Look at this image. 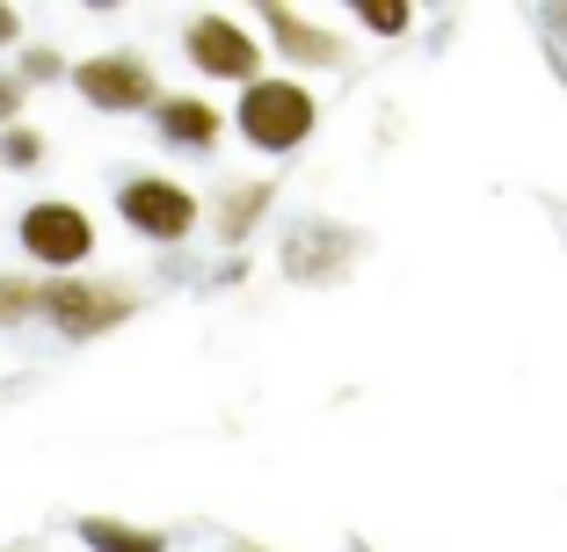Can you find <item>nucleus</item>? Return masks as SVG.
<instances>
[{
    "instance_id": "1",
    "label": "nucleus",
    "mask_w": 567,
    "mask_h": 552,
    "mask_svg": "<svg viewBox=\"0 0 567 552\" xmlns=\"http://www.w3.org/2000/svg\"><path fill=\"white\" fill-rule=\"evenodd\" d=\"M226 132H234L240 146H255L262 160H291V153L320 132V95L299 81V73H262V81H248L234 95Z\"/></svg>"
},
{
    "instance_id": "2",
    "label": "nucleus",
    "mask_w": 567,
    "mask_h": 552,
    "mask_svg": "<svg viewBox=\"0 0 567 552\" xmlns=\"http://www.w3.org/2000/svg\"><path fill=\"white\" fill-rule=\"evenodd\" d=\"M138 313H146L138 284H117V277H37V320L59 342H102Z\"/></svg>"
},
{
    "instance_id": "3",
    "label": "nucleus",
    "mask_w": 567,
    "mask_h": 552,
    "mask_svg": "<svg viewBox=\"0 0 567 552\" xmlns=\"http://www.w3.org/2000/svg\"><path fill=\"white\" fill-rule=\"evenodd\" d=\"M110 204H117L124 233H138L146 248H183V240L204 226V197L183 183V175H161V168H132V175H117Z\"/></svg>"
},
{
    "instance_id": "4",
    "label": "nucleus",
    "mask_w": 567,
    "mask_h": 552,
    "mask_svg": "<svg viewBox=\"0 0 567 552\" xmlns=\"http://www.w3.org/2000/svg\"><path fill=\"white\" fill-rule=\"evenodd\" d=\"M16 248L30 269H44V277H81L87 254L102 248L95 240V211L73 197H37L16 211Z\"/></svg>"
},
{
    "instance_id": "5",
    "label": "nucleus",
    "mask_w": 567,
    "mask_h": 552,
    "mask_svg": "<svg viewBox=\"0 0 567 552\" xmlns=\"http://www.w3.org/2000/svg\"><path fill=\"white\" fill-rule=\"evenodd\" d=\"M183 59L197 81H218V87H248L269 73V44L262 30H248L240 15H218V8H197V15L183 22Z\"/></svg>"
},
{
    "instance_id": "6",
    "label": "nucleus",
    "mask_w": 567,
    "mask_h": 552,
    "mask_svg": "<svg viewBox=\"0 0 567 552\" xmlns=\"http://www.w3.org/2000/svg\"><path fill=\"white\" fill-rule=\"evenodd\" d=\"M371 240L357 233V226H342V218H291L277 240V269H284V284H306V291H334L342 277H350L357 262H364Z\"/></svg>"
},
{
    "instance_id": "7",
    "label": "nucleus",
    "mask_w": 567,
    "mask_h": 552,
    "mask_svg": "<svg viewBox=\"0 0 567 552\" xmlns=\"http://www.w3.org/2000/svg\"><path fill=\"white\" fill-rule=\"evenodd\" d=\"M66 87L95 110V117H153V102H161V73H153V59L132 51V44L95 51V59H73Z\"/></svg>"
},
{
    "instance_id": "8",
    "label": "nucleus",
    "mask_w": 567,
    "mask_h": 552,
    "mask_svg": "<svg viewBox=\"0 0 567 552\" xmlns=\"http://www.w3.org/2000/svg\"><path fill=\"white\" fill-rule=\"evenodd\" d=\"M248 15H262V44H277V59L291 73H328V66H350V44L328 30V22H313L306 8H284V0H262V8H248Z\"/></svg>"
},
{
    "instance_id": "9",
    "label": "nucleus",
    "mask_w": 567,
    "mask_h": 552,
    "mask_svg": "<svg viewBox=\"0 0 567 552\" xmlns=\"http://www.w3.org/2000/svg\"><path fill=\"white\" fill-rule=\"evenodd\" d=\"M153 138H161L167 153H183V160H212V153L226 146V110H218L212 95H197V87L161 95L153 102Z\"/></svg>"
},
{
    "instance_id": "10",
    "label": "nucleus",
    "mask_w": 567,
    "mask_h": 552,
    "mask_svg": "<svg viewBox=\"0 0 567 552\" xmlns=\"http://www.w3.org/2000/svg\"><path fill=\"white\" fill-rule=\"evenodd\" d=\"M269 211H277V183H262V175H248V183H226L212 197V233H218V248H248L255 233L269 226Z\"/></svg>"
},
{
    "instance_id": "11",
    "label": "nucleus",
    "mask_w": 567,
    "mask_h": 552,
    "mask_svg": "<svg viewBox=\"0 0 567 552\" xmlns=\"http://www.w3.org/2000/svg\"><path fill=\"white\" fill-rule=\"evenodd\" d=\"M73 538H81L87 552H167V545H175V538H167L161 523L102 517V509H87V517H73Z\"/></svg>"
},
{
    "instance_id": "12",
    "label": "nucleus",
    "mask_w": 567,
    "mask_h": 552,
    "mask_svg": "<svg viewBox=\"0 0 567 552\" xmlns=\"http://www.w3.org/2000/svg\"><path fill=\"white\" fill-rule=\"evenodd\" d=\"M51 160V138L37 132L30 117L22 124H8V132H0V175H37Z\"/></svg>"
},
{
    "instance_id": "13",
    "label": "nucleus",
    "mask_w": 567,
    "mask_h": 552,
    "mask_svg": "<svg viewBox=\"0 0 567 552\" xmlns=\"http://www.w3.org/2000/svg\"><path fill=\"white\" fill-rule=\"evenodd\" d=\"M350 15H357L364 37H408L422 8H415V0H350Z\"/></svg>"
},
{
    "instance_id": "14",
    "label": "nucleus",
    "mask_w": 567,
    "mask_h": 552,
    "mask_svg": "<svg viewBox=\"0 0 567 552\" xmlns=\"http://www.w3.org/2000/svg\"><path fill=\"white\" fill-rule=\"evenodd\" d=\"M37 320V277L30 269H0V335H16Z\"/></svg>"
},
{
    "instance_id": "15",
    "label": "nucleus",
    "mask_w": 567,
    "mask_h": 552,
    "mask_svg": "<svg viewBox=\"0 0 567 552\" xmlns=\"http://www.w3.org/2000/svg\"><path fill=\"white\" fill-rule=\"evenodd\" d=\"M8 73H16L22 87H59V81L73 73V59H66L59 44H22V51H16V66H8Z\"/></svg>"
},
{
    "instance_id": "16",
    "label": "nucleus",
    "mask_w": 567,
    "mask_h": 552,
    "mask_svg": "<svg viewBox=\"0 0 567 552\" xmlns=\"http://www.w3.org/2000/svg\"><path fill=\"white\" fill-rule=\"evenodd\" d=\"M532 22H538V44H546L553 73H560V87H567V8L560 0H553V8H532Z\"/></svg>"
},
{
    "instance_id": "17",
    "label": "nucleus",
    "mask_w": 567,
    "mask_h": 552,
    "mask_svg": "<svg viewBox=\"0 0 567 552\" xmlns=\"http://www.w3.org/2000/svg\"><path fill=\"white\" fill-rule=\"evenodd\" d=\"M22 110H30V87H22L16 73H0V132H8V124H22Z\"/></svg>"
},
{
    "instance_id": "18",
    "label": "nucleus",
    "mask_w": 567,
    "mask_h": 552,
    "mask_svg": "<svg viewBox=\"0 0 567 552\" xmlns=\"http://www.w3.org/2000/svg\"><path fill=\"white\" fill-rule=\"evenodd\" d=\"M22 30H30V22H22V8H16V0H0V51H22V44H30Z\"/></svg>"
},
{
    "instance_id": "19",
    "label": "nucleus",
    "mask_w": 567,
    "mask_h": 552,
    "mask_svg": "<svg viewBox=\"0 0 567 552\" xmlns=\"http://www.w3.org/2000/svg\"><path fill=\"white\" fill-rule=\"evenodd\" d=\"M226 552H277V545H226Z\"/></svg>"
},
{
    "instance_id": "20",
    "label": "nucleus",
    "mask_w": 567,
    "mask_h": 552,
    "mask_svg": "<svg viewBox=\"0 0 567 552\" xmlns=\"http://www.w3.org/2000/svg\"><path fill=\"white\" fill-rule=\"evenodd\" d=\"M8 552H30V545H8Z\"/></svg>"
},
{
    "instance_id": "21",
    "label": "nucleus",
    "mask_w": 567,
    "mask_h": 552,
    "mask_svg": "<svg viewBox=\"0 0 567 552\" xmlns=\"http://www.w3.org/2000/svg\"><path fill=\"white\" fill-rule=\"evenodd\" d=\"M357 552H379V545H357Z\"/></svg>"
}]
</instances>
